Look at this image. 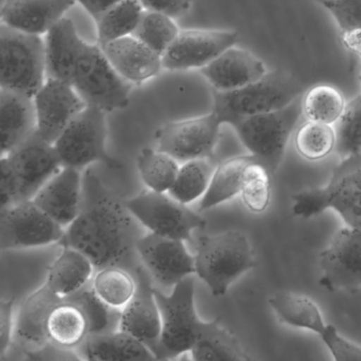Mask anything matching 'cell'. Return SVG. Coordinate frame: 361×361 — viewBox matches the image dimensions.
Here are the masks:
<instances>
[{"mask_svg": "<svg viewBox=\"0 0 361 361\" xmlns=\"http://www.w3.org/2000/svg\"><path fill=\"white\" fill-rule=\"evenodd\" d=\"M143 227L126 200L109 191L92 169L83 174L81 210L59 244L83 252L96 270L120 266L135 274L140 267L137 243Z\"/></svg>", "mask_w": 361, "mask_h": 361, "instance_id": "6da1fadb", "label": "cell"}, {"mask_svg": "<svg viewBox=\"0 0 361 361\" xmlns=\"http://www.w3.org/2000/svg\"><path fill=\"white\" fill-rule=\"evenodd\" d=\"M305 90L289 71L276 69L244 87L229 92L213 90L212 111L221 123L232 126L244 118L283 109Z\"/></svg>", "mask_w": 361, "mask_h": 361, "instance_id": "7a4b0ae2", "label": "cell"}, {"mask_svg": "<svg viewBox=\"0 0 361 361\" xmlns=\"http://www.w3.org/2000/svg\"><path fill=\"white\" fill-rule=\"evenodd\" d=\"M291 200L293 213L300 219L331 209L348 227L361 230V153L342 159L324 187L298 192Z\"/></svg>", "mask_w": 361, "mask_h": 361, "instance_id": "3957f363", "label": "cell"}, {"mask_svg": "<svg viewBox=\"0 0 361 361\" xmlns=\"http://www.w3.org/2000/svg\"><path fill=\"white\" fill-rule=\"evenodd\" d=\"M257 265L246 234L236 230L200 236L196 245V276L215 297L226 295L232 283Z\"/></svg>", "mask_w": 361, "mask_h": 361, "instance_id": "277c9868", "label": "cell"}, {"mask_svg": "<svg viewBox=\"0 0 361 361\" xmlns=\"http://www.w3.org/2000/svg\"><path fill=\"white\" fill-rule=\"evenodd\" d=\"M302 96L283 109L244 118L232 126L240 142L271 175L280 166L289 138L304 116Z\"/></svg>", "mask_w": 361, "mask_h": 361, "instance_id": "5b68a950", "label": "cell"}, {"mask_svg": "<svg viewBox=\"0 0 361 361\" xmlns=\"http://www.w3.org/2000/svg\"><path fill=\"white\" fill-rule=\"evenodd\" d=\"M161 314V338L157 360L178 358L191 352L204 321L198 317L195 307V278L187 276L177 283L170 295L154 289Z\"/></svg>", "mask_w": 361, "mask_h": 361, "instance_id": "8992f818", "label": "cell"}, {"mask_svg": "<svg viewBox=\"0 0 361 361\" xmlns=\"http://www.w3.org/2000/svg\"><path fill=\"white\" fill-rule=\"evenodd\" d=\"M0 49L1 88L35 98L47 80L45 41L42 35L1 24Z\"/></svg>", "mask_w": 361, "mask_h": 361, "instance_id": "52a82bcc", "label": "cell"}, {"mask_svg": "<svg viewBox=\"0 0 361 361\" xmlns=\"http://www.w3.org/2000/svg\"><path fill=\"white\" fill-rule=\"evenodd\" d=\"M71 85L86 105L105 113L123 109L130 103L133 85L117 73L98 44L84 45L73 71Z\"/></svg>", "mask_w": 361, "mask_h": 361, "instance_id": "ba28073f", "label": "cell"}, {"mask_svg": "<svg viewBox=\"0 0 361 361\" xmlns=\"http://www.w3.org/2000/svg\"><path fill=\"white\" fill-rule=\"evenodd\" d=\"M105 111L87 105L54 143L63 166L85 170L100 162L111 170H119L122 164L111 157L106 149Z\"/></svg>", "mask_w": 361, "mask_h": 361, "instance_id": "9c48e42d", "label": "cell"}, {"mask_svg": "<svg viewBox=\"0 0 361 361\" xmlns=\"http://www.w3.org/2000/svg\"><path fill=\"white\" fill-rule=\"evenodd\" d=\"M126 204L143 228L158 235L185 242L191 238L192 232L207 225L200 213L169 193L147 190L126 200Z\"/></svg>", "mask_w": 361, "mask_h": 361, "instance_id": "30bf717a", "label": "cell"}, {"mask_svg": "<svg viewBox=\"0 0 361 361\" xmlns=\"http://www.w3.org/2000/svg\"><path fill=\"white\" fill-rule=\"evenodd\" d=\"M268 303L283 324L319 334L335 360L361 361V345L348 341L334 325L325 323L318 305L307 295L281 291L269 298Z\"/></svg>", "mask_w": 361, "mask_h": 361, "instance_id": "8fae6325", "label": "cell"}, {"mask_svg": "<svg viewBox=\"0 0 361 361\" xmlns=\"http://www.w3.org/2000/svg\"><path fill=\"white\" fill-rule=\"evenodd\" d=\"M65 228L32 200H23L0 210L1 250L35 248L60 243Z\"/></svg>", "mask_w": 361, "mask_h": 361, "instance_id": "7c38bea8", "label": "cell"}, {"mask_svg": "<svg viewBox=\"0 0 361 361\" xmlns=\"http://www.w3.org/2000/svg\"><path fill=\"white\" fill-rule=\"evenodd\" d=\"M221 126L214 111L191 119L168 122L156 130V149L172 156L180 164L198 158H211Z\"/></svg>", "mask_w": 361, "mask_h": 361, "instance_id": "4fadbf2b", "label": "cell"}, {"mask_svg": "<svg viewBox=\"0 0 361 361\" xmlns=\"http://www.w3.org/2000/svg\"><path fill=\"white\" fill-rule=\"evenodd\" d=\"M322 276L319 284L329 291L356 293L361 288V230H338L319 255Z\"/></svg>", "mask_w": 361, "mask_h": 361, "instance_id": "5bb4252c", "label": "cell"}, {"mask_svg": "<svg viewBox=\"0 0 361 361\" xmlns=\"http://www.w3.org/2000/svg\"><path fill=\"white\" fill-rule=\"evenodd\" d=\"M137 252L152 280L164 288H173L196 274L195 255L188 251L183 240L151 232L139 238Z\"/></svg>", "mask_w": 361, "mask_h": 361, "instance_id": "9a60e30c", "label": "cell"}, {"mask_svg": "<svg viewBox=\"0 0 361 361\" xmlns=\"http://www.w3.org/2000/svg\"><path fill=\"white\" fill-rule=\"evenodd\" d=\"M33 99L37 111L35 133L51 145L87 106L71 83L51 78H47Z\"/></svg>", "mask_w": 361, "mask_h": 361, "instance_id": "2e32d148", "label": "cell"}, {"mask_svg": "<svg viewBox=\"0 0 361 361\" xmlns=\"http://www.w3.org/2000/svg\"><path fill=\"white\" fill-rule=\"evenodd\" d=\"M238 41L235 30H183L162 56L164 69H202Z\"/></svg>", "mask_w": 361, "mask_h": 361, "instance_id": "e0dca14e", "label": "cell"}, {"mask_svg": "<svg viewBox=\"0 0 361 361\" xmlns=\"http://www.w3.org/2000/svg\"><path fill=\"white\" fill-rule=\"evenodd\" d=\"M20 183V202L31 200L63 168L56 147L33 133L22 145L6 155Z\"/></svg>", "mask_w": 361, "mask_h": 361, "instance_id": "ac0fdd59", "label": "cell"}, {"mask_svg": "<svg viewBox=\"0 0 361 361\" xmlns=\"http://www.w3.org/2000/svg\"><path fill=\"white\" fill-rule=\"evenodd\" d=\"M137 288L134 297L121 310L120 329L130 334L157 355L161 338V314L156 300L152 278L145 266L135 272ZM157 358V357H156Z\"/></svg>", "mask_w": 361, "mask_h": 361, "instance_id": "d6986e66", "label": "cell"}, {"mask_svg": "<svg viewBox=\"0 0 361 361\" xmlns=\"http://www.w3.org/2000/svg\"><path fill=\"white\" fill-rule=\"evenodd\" d=\"M82 190V171L63 166L31 200L66 229L81 210Z\"/></svg>", "mask_w": 361, "mask_h": 361, "instance_id": "ffe728a7", "label": "cell"}, {"mask_svg": "<svg viewBox=\"0 0 361 361\" xmlns=\"http://www.w3.org/2000/svg\"><path fill=\"white\" fill-rule=\"evenodd\" d=\"M200 71L216 92L244 87L261 79L269 71L259 56L236 46L224 51Z\"/></svg>", "mask_w": 361, "mask_h": 361, "instance_id": "44dd1931", "label": "cell"}, {"mask_svg": "<svg viewBox=\"0 0 361 361\" xmlns=\"http://www.w3.org/2000/svg\"><path fill=\"white\" fill-rule=\"evenodd\" d=\"M63 300L45 282L22 302L16 312L13 341L20 344L23 352L39 348L50 341L48 321Z\"/></svg>", "mask_w": 361, "mask_h": 361, "instance_id": "7402d4cb", "label": "cell"}, {"mask_svg": "<svg viewBox=\"0 0 361 361\" xmlns=\"http://www.w3.org/2000/svg\"><path fill=\"white\" fill-rule=\"evenodd\" d=\"M75 0H4L1 24L31 35H47Z\"/></svg>", "mask_w": 361, "mask_h": 361, "instance_id": "603a6c76", "label": "cell"}, {"mask_svg": "<svg viewBox=\"0 0 361 361\" xmlns=\"http://www.w3.org/2000/svg\"><path fill=\"white\" fill-rule=\"evenodd\" d=\"M101 48L114 68L133 86L145 83L164 69L162 56L133 35L116 39Z\"/></svg>", "mask_w": 361, "mask_h": 361, "instance_id": "cb8c5ba5", "label": "cell"}, {"mask_svg": "<svg viewBox=\"0 0 361 361\" xmlns=\"http://www.w3.org/2000/svg\"><path fill=\"white\" fill-rule=\"evenodd\" d=\"M37 130L35 99L12 90H0L1 156L8 155Z\"/></svg>", "mask_w": 361, "mask_h": 361, "instance_id": "d4e9b609", "label": "cell"}, {"mask_svg": "<svg viewBox=\"0 0 361 361\" xmlns=\"http://www.w3.org/2000/svg\"><path fill=\"white\" fill-rule=\"evenodd\" d=\"M86 42L80 37L75 23L63 18L47 32L45 39L47 78L71 84L78 59Z\"/></svg>", "mask_w": 361, "mask_h": 361, "instance_id": "484cf974", "label": "cell"}, {"mask_svg": "<svg viewBox=\"0 0 361 361\" xmlns=\"http://www.w3.org/2000/svg\"><path fill=\"white\" fill-rule=\"evenodd\" d=\"M75 350L83 360H157L147 345L122 329L88 336Z\"/></svg>", "mask_w": 361, "mask_h": 361, "instance_id": "4316f807", "label": "cell"}, {"mask_svg": "<svg viewBox=\"0 0 361 361\" xmlns=\"http://www.w3.org/2000/svg\"><path fill=\"white\" fill-rule=\"evenodd\" d=\"M62 248V252L48 270L46 283L56 295L66 299L92 282L96 268L78 249L67 246Z\"/></svg>", "mask_w": 361, "mask_h": 361, "instance_id": "83f0119b", "label": "cell"}, {"mask_svg": "<svg viewBox=\"0 0 361 361\" xmlns=\"http://www.w3.org/2000/svg\"><path fill=\"white\" fill-rule=\"evenodd\" d=\"M193 360L250 361L235 335L221 324V319L206 322L192 348Z\"/></svg>", "mask_w": 361, "mask_h": 361, "instance_id": "f1b7e54d", "label": "cell"}, {"mask_svg": "<svg viewBox=\"0 0 361 361\" xmlns=\"http://www.w3.org/2000/svg\"><path fill=\"white\" fill-rule=\"evenodd\" d=\"M255 156H236L219 164L213 172L210 185L198 204V212L219 206L240 195L247 166L255 161Z\"/></svg>", "mask_w": 361, "mask_h": 361, "instance_id": "f546056e", "label": "cell"}, {"mask_svg": "<svg viewBox=\"0 0 361 361\" xmlns=\"http://www.w3.org/2000/svg\"><path fill=\"white\" fill-rule=\"evenodd\" d=\"M49 340L63 348L77 350L90 336L85 314L73 302L63 300L48 321Z\"/></svg>", "mask_w": 361, "mask_h": 361, "instance_id": "4dcf8cb0", "label": "cell"}, {"mask_svg": "<svg viewBox=\"0 0 361 361\" xmlns=\"http://www.w3.org/2000/svg\"><path fill=\"white\" fill-rule=\"evenodd\" d=\"M216 166L211 158H198L183 162L168 193L177 202L190 204L206 194Z\"/></svg>", "mask_w": 361, "mask_h": 361, "instance_id": "1f68e13d", "label": "cell"}, {"mask_svg": "<svg viewBox=\"0 0 361 361\" xmlns=\"http://www.w3.org/2000/svg\"><path fill=\"white\" fill-rule=\"evenodd\" d=\"M145 11L139 0H122L107 10L96 22L98 27L97 44L102 47L116 39L133 35Z\"/></svg>", "mask_w": 361, "mask_h": 361, "instance_id": "d6a6232c", "label": "cell"}, {"mask_svg": "<svg viewBox=\"0 0 361 361\" xmlns=\"http://www.w3.org/2000/svg\"><path fill=\"white\" fill-rule=\"evenodd\" d=\"M97 295L111 307L123 310L136 293V276L126 268L109 266L96 270L92 280Z\"/></svg>", "mask_w": 361, "mask_h": 361, "instance_id": "836d02e7", "label": "cell"}, {"mask_svg": "<svg viewBox=\"0 0 361 361\" xmlns=\"http://www.w3.org/2000/svg\"><path fill=\"white\" fill-rule=\"evenodd\" d=\"M64 300L73 302L81 308L87 320L90 336L109 333L120 329L121 310L105 303L92 288V282Z\"/></svg>", "mask_w": 361, "mask_h": 361, "instance_id": "e575fe53", "label": "cell"}, {"mask_svg": "<svg viewBox=\"0 0 361 361\" xmlns=\"http://www.w3.org/2000/svg\"><path fill=\"white\" fill-rule=\"evenodd\" d=\"M180 164L153 147H143L137 158V168L143 183L152 191L168 193L178 174Z\"/></svg>", "mask_w": 361, "mask_h": 361, "instance_id": "d590c367", "label": "cell"}, {"mask_svg": "<svg viewBox=\"0 0 361 361\" xmlns=\"http://www.w3.org/2000/svg\"><path fill=\"white\" fill-rule=\"evenodd\" d=\"M345 105L342 92L329 84L312 86L302 96V107L306 119L329 126L337 123Z\"/></svg>", "mask_w": 361, "mask_h": 361, "instance_id": "8d00e7d4", "label": "cell"}, {"mask_svg": "<svg viewBox=\"0 0 361 361\" xmlns=\"http://www.w3.org/2000/svg\"><path fill=\"white\" fill-rule=\"evenodd\" d=\"M295 147L304 159L318 161L335 151L336 132L334 126L307 121L295 130Z\"/></svg>", "mask_w": 361, "mask_h": 361, "instance_id": "74e56055", "label": "cell"}, {"mask_svg": "<svg viewBox=\"0 0 361 361\" xmlns=\"http://www.w3.org/2000/svg\"><path fill=\"white\" fill-rule=\"evenodd\" d=\"M179 32L180 30L175 24L174 18L159 12L145 10L133 37L162 56Z\"/></svg>", "mask_w": 361, "mask_h": 361, "instance_id": "f35d334b", "label": "cell"}, {"mask_svg": "<svg viewBox=\"0 0 361 361\" xmlns=\"http://www.w3.org/2000/svg\"><path fill=\"white\" fill-rule=\"evenodd\" d=\"M334 128L338 156L344 159L361 153V92L346 102L345 109Z\"/></svg>", "mask_w": 361, "mask_h": 361, "instance_id": "ab89813d", "label": "cell"}, {"mask_svg": "<svg viewBox=\"0 0 361 361\" xmlns=\"http://www.w3.org/2000/svg\"><path fill=\"white\" fill-rule=\"evenodd\" d=\"M271 176L267 168L257 159L247 166L240 195L243 204L250 212L261 214L269 207Z\"/></svg>", "mask_w": 361, "mask_h": 361, "instance_id": "60d3db41", "label": "cell"}, {"mask_svg": "<svg viewBox=\"0 0 361 361\" xmlns=\"http://www.w3.org/2000/svg\"><path fill=\"white\" fill-rule=\"evenodd\" d=\"M320 5L331 14L340 32L361 29V0H323Z\"/></svg>", "mask_w": 361, "mask_h": 361, "instance_id": "b9f144b4", "label": "cell"}, {"mask_svg": "<svg viewBox=\"0 0 361 361\" xmlns=\"http://www.w3.org/2000/svg\"><path fill=\"white\" fill-rule=\"evenodd\" d=\"M1 188H0V210L20 202V183L18 176L7 156H1Z\"/></svg>", "mask_w": 361, "mask_h": 361, "instance_id": "7bdbcfd3", "label": "cell"}, {"mask_svg": "<svg viewBox=\"0 0 361 361\" xmlns=\"http://www.w3.org/2000/svg\"><path fill=\"white\" fill-rule=\"evenodd\" d=\"M24 359L31 361H79L83 360L73 348H63L49 341L33 350H24Z\"/></svg>", "mask_w": 361, "mask_h": 361, "instance_id": "ee69618b", "label": "cell"}, {"mask_svg": "<svg viewBox=\"0 0 361 361\" xmlns=\"http://www.w3.org/2000/svg\"><path fill=\"white\" fill-rule=\"evenodd\" d=\"M14 299L3 300L0 303V359H4L11 348L16 325Z\"/></svg>", "mask_w": 361, "mask_h": 361, "instance_id": "f6af8a7d", "label": "cell"}, {"mask_svg": "<svg viewBox=\"0 0 361 361\" xmlns=\"http://www.w3.org/2000/svg\"><path fill=\"white\" fill-rule=\"evenodd\" d=\"M147 11L159 12L172 18L185 16L191 9L193 0H139Z\"/></svg>", "mask_w": 361, "mask_h": 361, "instance_id": "bcb514c9", "label": "cell"}, {"mask_svg": "<svg viewBox=\"0 0 361 361\" xmlns=\"http://www.w3.org/2000/svg\"><path fill=\"white\" fill-rule=\"evenodd\" d=\"M87 13L94 18V22L100 20L101 16L122 0H75Z\"/></svg>", "mask_w": 361, "mask_h": 361, "instance_id": "7dc6e473", "label": "cell"}, {"mask_svg": "<svg viewBox=\"0 0 361 361\" xmlns=\"http://www.w3.org/2000/svg\"><path fill=\"white\" fill-rule=\"evenodd\" d=\"M341 43L348 51L361 59V29L341 32Z\"/></svg>", "mask_w": 361, "mask_h": 361, "instance_id": "c3c4849f", "label": "cell"}, {"mask_svg": "<svg viewBox=\"0 0 361 361\" xmlns=\"http://www.w3.org/2000/svg\"><path fill=\"white\" fill-rule=\"evenodd\" d=\"M306 1H314V3L320 4L321 1H323V0H306Z\"/></svg>", "mask_w": 361, "mask_h": 361, "instance_id": "681fc988", "label": "cell"}]
</instances>
